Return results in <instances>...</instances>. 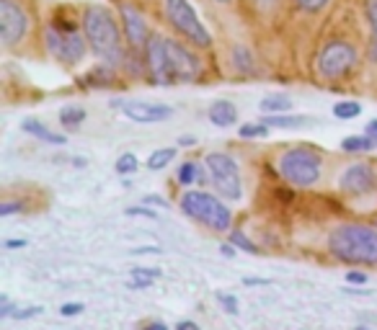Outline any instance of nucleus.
Segmentation results:
<instances>
[{
  "mask_svg": "<svg viewBox=\"0 0 377 330\" xmlns=\"http://www.w3.org/2000/svg\"><path fill=\"white\" fill-rule=\"evenodd\" d=\"M161 276L158 268H132V281L130 289H150L152 281Z\"/></svg>",
  "mask_w": 377,
  "mask_h": 330,
  "instance_id": "18",
  "label": "nucleus"
},
{
  "mask_svg": "<svg viewBox=\"0 0 377 330\" xmlns=\"http://www.w3.org/2000/svg\"><path fill=\"white\" fill-rule=\"evenodd\" d=\"M377 148V139L369 137V134H359V137H346L341 142V150L344 152H369V150Z\"/></svg>",
  "mask_w": 377,
  "mask_h": 330,
  "instance_id": "19",
  "label": "nucleus"
},
{
  "mask_svg": "<svg viewBox=\"0 0 377 330\" xmlns=\"http://www.w3.org/2000/svg\"><path fill=\"white\" fill-rule=\"evenodd\" d=\"M5 248L8 250H19V248H26V240H19V237H13V240H5Z\"/></svg>",
  "mask_w": 377,
  "mask_h": 330,
  "instance_id": "38",
  "label": "nucleus"
},
{
  "mask_svg": "<svg viewBox=\"0 0 377 330\" xmlns=\"http://www.w3.org/2000/svg\"><path fill=\"white\" fill-rule=\"evenodd\" d=\"M78 312H83V305H78V302H67V305L60 307V315H62V318H73Z\"/></svg>",
  "mask_w": 377,
  "mask_h": 330,
  "instance_id": "33",
  "label": "nucleus"
},
{
  "mask_svg": "<svg viewBox=\"0 0 377 330\" xmlns=\"http://www.w3.org/2000/svg\"><path fill=\"white\" fill-rule=\"evenodd\" d=\"M194 142H196L194 137H181L179 139V145H181V148H194Z\"/></svg>",
  "mask_w": 377,
  "mask_h": 330,
  "instance_id": "43",
  "label": "nucleus"
},
{
  "mask_svg": "<svg viewBox=\"0 0 377 330\" xmlns=\"http://www.w3.org/2000/svg\"><path fill=\"white\" fill-rule=\"evenodd\" d=\"M295 3H297V8L305 13H321L331 0H295Z\"/></svg>",
  "mask_w": 377,
  "mask_h": 330,
  "instance_id": "28",
  "label": "nucleus"
},
{
  "mask_svg": "<svg viewBox=\"0 0 377 330\" xmlns=\"http://www.w3.org/2000/svg\"><path fill=\"white\" fill-rule=\"evenodd\" d=\"M165 52H168V67H171L173 86L179 83H194L202 75V60L194 52V47L179 39L165 36Z\"/></svg>",
  "mask_w": 377,
  "mask_h": 330,
  "instance_id": "10",
  "label": "nucleus"
},
{
  "mask_svg": "<svg viewBox=\"0 0 377 330\" xmlns=\"http://www.w3.org/2000/svg\"><path fill=\"white\" fill-rule=\"evenodd\" d=\"M243 284H246V287H266V284H269V279H243Z\"/></svg>",
  "mask_w": 377,
  "mask_h": 330,
  "instance_id": "39",
  "label": "nucleus"
},
{
  "mask_svg": "<svg viewBox=\"0 0 377 330\" xmlns=\"http://www.w3.org/2000/svg\"><path fill=\"white\" fill-rule=\"evenodd\" d=\"M44 47L57 62L73 67L88 52V39L83 34L80 21H67V19H52L44 26Z\"/></svg>",
  "mask_w": 377,
  "mask_h": 330,
  "instance_id": "3",
  "label": "nucleus"
},
{
  "mask_svg": "<svg viewBox=\"0 0 377 330\" xmlns=\"http://www.w3.org/2000/svg\"><path fill=\"white\" fill-rule=\"evenodd\" d=\"M32 16L21 0H0V39L5 49H13L29 36Z\"/></svg>",
  "mask_w": 377,
  "mask_h": 330,
  "instance_id": "9",
  "label": "nucleus"
},
{
  "mask_svg": "<svg viewBox=\"0 0 377 330\" xmlns=\"http://www.w3.org/2000/svg\"><path fill=\"white\" fill-rule=\"evenodd\" d=\"M80 26L88 39V49L96 54L101 64L106 67H117L124 62V32L117 16L108 11L106 5L98 3H88L80 16Z\"/></svg>",
  "mask_w": 377,
  "mask_h": 330,
  "instance_id": "1",
  "label": "nucleus"
},
{
  "mask_svg": "<svg viewBox=\"0 0 377 330\" xmlns=\"http://www.w3.org/2000/svg\"><path fill=\"white\" fill-rule=\"evenodd\" d=\"M21 209H23L21 202H5V204H0V217H11V214L21 212Z\"/></svg>",
  "mask_w": 377,
  "mask_h": 330,
  "instance_id": "31",
  "label": "nucleus"
},
{
  "mask_svg": "<svg viewBox=\"0 0 377 330\" xmlns=\"http://www.w3.org/2000/svg\"><path fill=\"white\" fill-rule=\"evenodd\" d=\"M145 330H168L165 322H150V325H145Z\"/></svg>",
  "mask_w": 377,
  "mask_h": 330,
  "instance_id": "44",
  "label": "nucleus"
},
{
  "mask_svg": "<svg viewBox=\"0 0 377 330\" xmlns=\"http://www.w3.org/2000/svg\"><path fill=\"white\" fill-rule=\"evenodd\" d=\"M367 134H369V137H375V139H377V119H372V121L367 124Z\"/></svg>",
  "mask_w": 377,
  "mask_h": 330,
  "instance_id": "42",
  "label": "nucleus"
},
{
  "mask_svg": "<svg viewBox=\"0 0 377 330\" xmlns=\"http://www.w3.org/2000/svg\"><path fill=\"white\" fill-rule=\"evenodd\" d=\"M181 212L189 214L192 220L202 222L205 227L215 230V233H227L230 222H233V214L225 204L220 202L217 196L207 191H186L181 196Z\"/></svg>",
  "mask_w": 377,
  "mask_h": 330,
  "instance_id": "5",
  "label": "nucleus"
},
{
  "mask_svg": "<svg viewBox=\"0 0 377 330\" xmlns=\"http://www.w3.org/2000/svg\"><path fill=\"white\" fill-rule=\"evenodd\" d=\"M346 281H349V284H365L367 274H362V271H349V274H346Z\"/></svg>",
  "mask_w": 377,
  "mask_h": 330,
  "instance_id": "36",
  "label": "nucleus"
},
{
  "mask_svg": "<svg viewBox=\"0 0 377 330\" xmlns=\"http://www.w3.org/2000/svg\"><path fill=\"white\" fill-rule=\"evenodd\" d=\"M238 134L243 139H256V137H266L269 134V127L264 121H253V124H243L238 129Z\"/></svg>",
  "mask_w": 377,
  "mask_h": 330,
  "instance_id": "23",
  "label": "nucleus"
},
{
  "mask_svg": "<svg viewBox=\"0 0 377 330\" xmlns=\"http://www.w3.org/2000/svg\"><path fill=\"white\" fill-rule=\"evenodd\" d=\"M217 302L222 305V309H225V312H230V315H238V299L233 297V294H217Z\"/></svg>",
  "mask_w": 377,
  "mask_h": 330,
  "instance_id": "30",
  "label": "nucleus"
},
{
  "mask_svg": "<svg viewBox=\"0 0 377 330\" xmlns=\"http://www.w3.org/2000/svg\"><path fill=\"white\" fill-rule=\"evenodd\" d=\"M236 60H238V70H253V62H251V54H248L246 47H236Z\"/></svg>",
  "mask_w": 377,
  "mask_h": 330,
  "instance_id": "29",
  "label": "nucleus"
},
{
  "mask_svg": "<svg viewBox=\"0 0 377 330\" xmlns=\"http://www.w3.org/2000/svg\"><path fill=\"white\" fill-rule=\"evenodd\" d=\"M132 253H135V256H142V253H155V256H158L161 248H155V245H145V248H135Z\"/></svg>",
  "mask_w": 377,
  "mask_h": 330,
  "instance_id": "37",
  "label": "nucleus"
},
{
  "mask_svg": "<svg viewBox=\"0 0 377 330\" xmlns=\"http://www.w3.org/2000/svg\"><path fill=\"white\" fill-rule=\"evenodd\" d=\"M354 330H369V328H354Z\"/></svg>",
  "mask_w": 377,
  "mask_h": 330,
  "instance_id": "48",
  "label": "nucleus"
},
{
  "mask_svg": "<svg viewBox=\"0 0 377 330\" xmlns=\"http://www.w3.org/2000/svg\"><path fill=\"white\" fill-rule=\"evenodd\" d=\"M23 129L34 134V137L44 139V142H49V145H65V134H57V132H49V129L39 124V121H34V119H26L23 121Z\"/></svg>",
  "mask_w": 377,
  "mask_h": 330,
  "instance_id": "15",
  "label": "nucleus"
},
{
  "mask_svg": "<svg viewBox=\"0 0 377 330\" xmlns=\"http://www.w3.org/2000/svg\"><path fill=\"white\" fill-rule=\"evenodd\" d=\"M215 3H230V0H215Z\"/></svg>",
  "mask_w": 377,
  "mask_h": 330,
  "instance_id": "47",
  "label": "nucleus"
},
{
  "mask_svg": "<svg viewBox=\"0 0 377 330\" xmlns=\"http://www.w3.org/2000/svg\"><path fill=\"white\" fill-rule=\"evenodd\" d=\"M230 245H238L240 250H248V253H259V248L251 243V240H248L243 233H238V230H233V233H230Z\"/></svg>",
  "mask_w": 377,
  "mask_h": 330,
  "instance_id": "26",
  "label": "nucleus"
},
{
  "mask_svg": "<svg viewBox=\"0 0 377 330\" xmlns=\"http://www.w3.org/2000/svg\"><path fill=\"white\" fill-rule=\"evenodd\" d=\"M176 158V148H161V150H155L150 158H148V168L150 171H163L171 160Z\"/></svg>",
  "mask_w": 377,
  "mask_h": 330,
  "instance_id": "21",
  "label": "nucleus"
},
{
  "mask_svg": "<svg viewBox=\"0 0 377 330\" xmlns=\"http://www.w3.org/2000/svg\"><path fill=\"white\" fill-rule=\"evenodd\" d=\"M339 186H341L346 193H352V196H365V193L375 191L377 176L367 163H354V165H349V168L341 173Z\"/></svg>",
  "mask_w": 377,
  "mask_h": 330,
  "instance_id": "12",
  "label": "nucleus"
},
{
  "mask_svg": "<svg viewBox=\"0 0 377 330\" xmlns=\"http://www.w3.org/2000/svg\"><path fill=\"white\" fill-rule=\"evenodd\" d=\"M264 124L266 127H279V129H287V127H302L308 124L305 117H287V114H271V117H264Z\"/></svg>",
  "mask_w": 377,
  "mask_h": 330,
  "instance_id": "20",
  "label": "nucleus"
},
{
  "mask_svg": "<svg viewBox=\"0 0 377 330\" xmlns=\"http://www.w3.org/2000/svg\"><path fill=\"white\" fill-rule=\"evenodd\" d=\"M176 330H199V325L192 322V320H181V322L176 325Z\"/></svg>",
  "mask_w": 377,
  "mask_h": 330,
  "instance_id": "41",
  "label": "nucleus"
},
{
  "mask_svg": "<svg viewBox=\"0 0 377 330\" xmlns=\"http://www.w3.org/2000/svg\"><path fill=\"white\" fill-rule=\"evenodd\" d=\"M135 171H137V155H132V152L119 155V160H117V173L119 176H132Z\"/></svg>",
  "mask_w": 377,
  "mask_h": 330,
  "instance_id": "25",
  "label": "nucleus"
},
{
  "mask_svg": "<svg viewBox=\"0 0 377 330\" xmlns=\"http://www.w3.org/2000/svg\"><path fill=\"white\" fill-rule=\"evenodd\" d=\"M122 111L124 117L137 121V124H155V121H163V119L171 117V106L165 104H145V101H127L122 104Z\"/></svg>",
  "mask_w": 377,
  "mask_h": 330,
  "instance_id": "13",
  "label": "nucleus"
},
{
  "mask_svg": "<svg viewBox=\"0 0 377 330\" xmlns=\"http://www.w3.org/2000/svg\"><path fill=\"white\" fill-rule=\"evenodd\" d=\"M328 250L352 266H375L377 263V230L372 224L346 222L328 235Z\"/></svg>",
  "mask_w": 377,
  "mask_h": 330,
  "instance_id": "2",
  "label": "nucleus"
},
{
  "mask_svg": "<svg viewBox=\"0 0 377 330\" xmlns=\"http://www.w3.org/2000/svg\"><path fill=\"white\" fill-rule=\"evenodd\" d=\"M362 114V106L354 104V101H341V104H336L334 106V117L336 119H354Z\"/></svg>",
  "mask_w": 377,
  "mask_h": 330,
  "instance_id": "24",
  "label": "nucleus"
},
{
  "mask_svg": "<svg viewBox=\"0 0 377 330\" xmlns=\"http://www.w3.org/2000/svg\"><path fill=\"white\" fill-rule=\"evenodd\" d=\"M356 62H359V52L354 44L344 42V39H331L318 54V73L325 80H336L352 73Z\"/></svg>",
  "mask_w": 377,
  "mask_h": 330,
  "instance_id": "8",
  "label": "nucleus"
},
{
  "mask_svg": "<svg viewBox=\"0 0 377 330\" xmlns=\"http://www.w3.org/2000/svg\"><path fill=\"white\" fill-rule=\"evenodd\" d=\"M323 160L310 148H292L279 158V173L292 186H312L321 178Z\"/></svg>",
  "mask_w": 377,
  "mask_h": 330,
  "instance_id": "6",
  "label": "nucleus"
},
{
  "mask_svg": "<svg viewBox=\"0 0 377 330\" xmlns=\"http://www.w3.org/2000/svg\"><path fill=\"white\" fill-rule=\"evenodd\" d=\"M259 108L264 117H271V114H287L292 108V101L287 96H282V93H274V96L264 98L259 104Z\"/></svg>",
  "mask_w": 377,
  "mask_h": 330,
  "instance_id": "17",
  "label": "nucleus"
},
{
  "mask_svg": "<svg viewBox=\"0 0 377 330\" xmlns=\"http://www.w3.org/2000/svg\"><path fill=\"white\" fill-rule=\"evenodd\" d=\"M163 5H165V19H168L173 32L181 36V42L192 44L194 49L212 47V34L199 21L194 5L189 0H163Z\"/></svg>",
  "mask_w": 377,
  "mask_h": 330,
  "instance_id": "4",
  "label": "nucleus"
},
{
  "mask_svg": "<svg viewBox=\"0 0 377 330\" xmlns=\"http://www.w3.org/2000/svg\"><path fill=\"white\" fill-rule=\"evenodd\" d=\"M346 294H359V297H369V292H365V289H344Z\"/></svg>",
  "mask_w": 377,
  "mask_h": 330,
  "instance_id": "46",
  "label": "nucleus"
},
{
  "mask_svg": "<svg viewBox=\"0 0 377 330\" xmlns=\"http://www.w3.org/2000/svg\"><path fill=\"white\" fill-rule=\"evenodd\" d=\"M13 305L8 302V297H0V318H13Z\"/></svg>",
  "mask_w": 377,
  "mask_h": 330,
  "instance_id": "35",
  "label": "nucleus"
},
{
  "mask_svg": "<svg viewBox=\"0 0 377 330\" xmlns=\"http://www.w3.org/2000/svg\"><path fill=\"white\" fill-rule=\"evenodd\" d=\"M119 23H122V32H124L130 52L145 54V47H148V42H150L152 36L145 13L137 5H132L130 0H122L119 3Z\"/></svg>",
  "mask_w": 377,
  "mask_h": 330,
  "instance_id": "11",
  "label": "nucleus"
},
{
  "mask_svg": "<svg viewBox=\"0 0 377 330\" xmlns=\"http://www.w3.org/2000/svg\"><path fill=\"white\" fill-rule=\"evenodd\" d=\"M83 119H86V108L80 106H67L60 111V124L62 127H78V124H83Z\"/></svg>",
  "mask_w": 377,
  "mask_h": 330,
  "instance_id": "22",
  "label": "nucleus"
},
{
  "mask_svg": "<svg viewBox=\"0 0 377 330\" xmlns=\"http://www.w3.org/2000/svg\"><path fill=\"white\" fill-rule=\"evenodd\" d=\"M145 204H148V207H150V204H155V207H168L163 196H145Z\"/></svg>",
  "mask_w": 377,
  "mask_h": 330,
  "instance_id": "40",
  "label": "nucleus"
},
{
  "mask_svg": "<svg viewBox=\"0 0 377 330\" xmlns=\"http://www.w3.org/2000/svg\"><path fill=\"white\" fill-rule=\"evenodd\" d=\"M205 165L209 171L212 186L217 189V193L227 199V202H238L243 196V186H240V171H238V163L227 152H209L205 158Z\"/></svg>",
  "mask_w": 377,
  "mask_h": 330,
  "instance_id": "7",
  "label": "nucleus"
},
{
  "mask_svg": "<svg viewBox=\"0 0 377 330\" xmlns=\"http://www.w3.org/2000/svg\"><path fill=\"white\" fill-rule=\"evenodd\" d=\"M367 23H369V62L377 64V0H367Z\"/></svg>",
  "mask_w": 377,
  "mask_h": 330,
  "instance_id": "16",
  "label": "nucleus"
},
{
  "mask_svg": "<svg viewBox=\"0 0 377 330\" xmlns=\"http://www.w3.org/2000/svg\"><path fill=\"white\" fill-rule=\"evenodd\" d=\"M222 256H236V245H222Z\"/></svg>",
  "mask_w": 377,
  "mask_h": 330,
  "instance_id": "45",
  "label": "nucleus"
},
{
  "mask_svg": "<svg viewBox=\"0 0 377 330\" xmlns=\"http://www.w3.org/2000/svg\"><path fill=\"white\" fill-rule=\"evenodd\" d=\"M36 315H42V307H26V309H16V312H13L16 320H29V318H36Z\"/></svg>",
  "mask_w": 377,
  "mask_h": 330,
  "instance_id": "34",
  "label": "nucleus"
},
{
  "mask_svg": "<svg viewBox=\"0 0 377 330\" xmlns=\"http://www.w3.org/2000/svg\"><path fill=\"white\" fill-rule=\"evenodd\" d=\"M207 117L215 127H233L238 121V108L230 101H215L207 111Z\"/></svg>",
  "mask_w": 377,
  "mask_h": 330,
  "instance_id": "14",
  "label": "nucleus"
},
{
  "mask_svg": "<svg viewBox=\"0 0 377 330\" xmlns=\"http://www.w3.org/2000/svg\"><path fill=\"white\" fill-rule=\"evenodd\" d=\"M124 214H127V217H155V212H152V209H148V204H145V207H130V209H124Z\"/></svg>",
  "mask_w": 377,
  "mask_h": 330,
  "instance_id": "32",
  "label": "nucleus"
},
{
  "mask_svg": "<svg viewBox=\"0 0 377 330\" xmlns=\"http://www.w3.org/2000/svg\"><path fill=\"white\" fill-rule=\"evenodd\" d=\"M196 178V163H183L181 168H179V181L181 186H192Z\"/></svg>",
  "mask_w": 377,
  "mask_h": 330,
  "instance_id": "27",
  "label": "nucleus"
}]
</instances>
